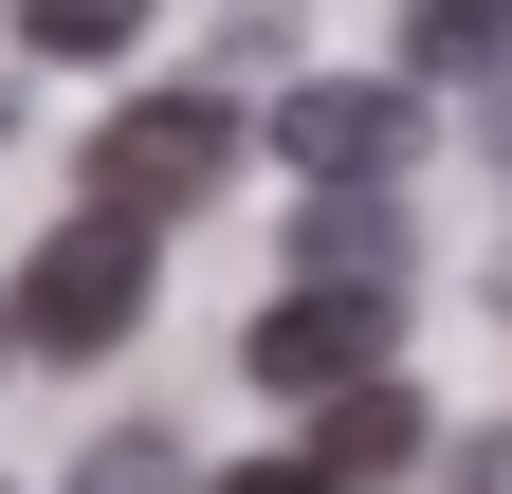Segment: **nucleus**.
Here are the masks:
<instances>
[{"instance_id": "1", "label": "nucleus", "mask_w": 512, "mask_h": 494, "mask_svg": "<svg viewBox=\"0 0 512 494\" xmlns=\"http://www.w3.org/2000/svg\"><path fill=\"white\" fill-rule=\"evenodd\" d=\"M238 366H256V385L348 403L366 366H403V275H311V293H275V312L238 330Z\"/></svg>"}, {"instance_id": "2", "label": "nucleus", "mask_w": 512, "mask_h": 494, "mask_svg": "<svg viewBox=\"0 0 512 494\" xmlns=\"http://www.w3.org/2000/svg\"><path fill=\"white\" fill-rule=\"evenodd\" d=\"M220 165H238V110H220V92H147V110L92 129V202L183 220V202H220Z\"/></svg>"}, {"instance_id": "3", "label": "nucleus", "mask_w": 512, "mask_h": 494, "mask_svg": "<svg viewBox=\"0 0 512 494\" xmlns=\"http://www.w3.org/2000/svg\"><path fill=\"white\" fill-rule=\"evenodd\" d=\"M19 330H37V348H74V366H92V348H128V330H147V220L92 202V220L19 275Z\"/></svg>"}, {"instance_id": "4", "label": "nucleus", "mask_w": 512, "mask_h": 494, "mask_svg": "<svg viewBox=\"0 0 512 494\" xmlns=\"http://www.w3.org/2000/svg\"><path fill=\"white\" fill-rule=\"evenodd\" d=\"M275 147H293L311 183H403V147H421V110H403V92H366V74H311V92L275 110Z\"/></svg>"}, {"instance_id": "5", "label": "nucleus", "mask_w": 512, "mask_h": 494, "mask_svg": "<svg viewBox=\"0 0 512 494\" xmlns=\"http://www.w3.org/2000/svg\"><path fill=\"white\" fill-rule=\"evenodd\" d=\"M311 458H330V494H384V476H403V458H421V403H403V366H366V385L330 403V440H311Z\"/></svg>"}, {"instance_id": "6", "label": "nucleus", "mask_w": 512, "mask_h": 494, "mask_svg": "<svg viewBox=\"0 0 512 494\" xmlns=\"http://www.w3.org/2000/svg\"><path fill=\"white\" fill-rule=\"evenodd\" d=\"M293 257L311 275H403V202H384V183H330V202L293 220Z\"/></svg>"}, {"instance_id": "7", "label": "nucleus", "mask_w": 512, "mask_h": 494, "mask_svg": "<svg viewBox=\"0 0 512 494\" xmlns=\"http://www.w3.org/2000/svg\"><path fill=\"white\" fill-rule=\"evenodd\" d=\"M512 55V0H403V74H494Z\"/></svg>"}, {"instance_id": "8", "label": "nucleus", "mask_w": 512, "mask_h": 494, "mask_svg": "<svg viewBox=\"0 0 512 494\" xmlns=\"http://www.w3.org/2000/svg\"><path fill=\"white\" fill-rule=\"evenodd\" d=\"M19 37H37V55H128L147 0H19Z\"/></svg>"}, {"instance_id": "9", "label": "nucleus", "mask_w": 512, "mask_h": 494, "mask_svg": "<svg viewBox=\"0 0 512 494\" xmlns=\"http://www.w3.org/2000/svg\"><path fill=\"white\" fill-rule=\"evenodd\" d=\"M74 494H183V458H165V440H92V458H74Z\"/></svg>"}, {"instance_id": "10", "label": "nucleus", "mask_w": 512, "mask_h": 494, "mask_svg": "<svg viewBox=\"0 0 512 494\" xmlns=\"http://www.w3.org/2000/svg\"><path fill=\"white\" fill-rule=\"evenodd\" d=\"M220 494H330V458H275V476H220Z\"/></svg>"}, {"instance_id": "11", "label": "nucleus", "mask_w": 512, "mask_h": 494, "mask_svg": "<svg viewBox=\"0 0 512 494\" xmlns=\"http://www.w3.org/2000/svg\"><path fill=\"white\" fill-rule=\"evenodd\" d=\"M458 494H512V440H476V458H458Z\"/></svg>"}]
</instances>
